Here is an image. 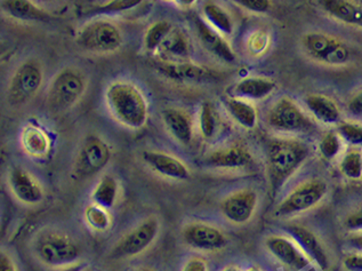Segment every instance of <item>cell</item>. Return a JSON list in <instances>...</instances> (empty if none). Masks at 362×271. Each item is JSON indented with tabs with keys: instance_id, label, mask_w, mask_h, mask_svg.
I'll return each instance as SVG.
<instances>
[{
	"instance_id": "6da1fadb",
	"label": "cell",
	"mask_w": 362,
	"mask_h": 271,
	"mask_svg": "<svg viewBox=\"0 0 362 271\" xmlns=\"http://www.w3.org/2000/svg\"><path fill=\"white\" fill-rule=\"evenodd\" d=\"M310 155V146L294 137H274L267 142V174L274 192H279L288 183Z\"/></svg>"
},
{
	"instance_id": "7a4b0ae2",
	"label": "cell",
	"mask_w": 362,
	"mask_h": 271,
	"mask_svg": "<svg viewBox=\"0 0 362 271\" xmlns=\"http://www.w3.org/2000/svg\"><path fill=\"white\" fill-rule=\"evenodd\" d=\"M107 110L124 127L139 131L146 126L148 105L142 91L134 83L116 81L111 83L104 94Z\"/></svg>"
},
{
	"instance_id": "3957f363",
	"label": "cell",
	"mask_w": 362,
	"mask_h": 271,
	"mask_svg": "<svg viewBox=\"0 0 362 271\" xmlns=\"http://www.w3.org/2000/svg\"><path fill=\"white\" fill-rule=\"evenodd\" d=\"M300 47L312 62L320 66L343 68L354 61V52L350 44L322 31L304 33L300 39Z\"/></svg>"
},
{
	"instance_id": "277c9868",
	"label": "cell",
	"mask_w": 362,
	"mask_h": 271,
	"mask_svg": "<svg viewBox=\"0 0 362 271\" xmlns=\"http://www.w3.org/2000/svg\"><path fill=\"white\" fill-rule=\"evenodd\" d=\"M87 83L86 76L79 69L68 67L59 70L48 86V107L57 113L71 109L86 92Z\"/></svg>"
},
{
	"instance_id": "5b68a950",
	"label": "cell",
	"mask_w": 362,
	"mask_h": 271,
	"mask_svg": "<svg viewBox=\"0 0 362 271\" xmlns=\"http://www.w3.org/2000/svg\"><path fill=\"white\" fill-rule=\"evenodd\" d=\"M267 124L272 131L282 134H303L315 128L311 117L289 96H281L271 105Z\"/></svg>"
},
{
	"instance_id": "8992f818",
	"label": "cell",
	"mask_w": 362,
	"mask_h": 271,
	"mask_svg": "<svg viewBox=\"0 0 362 271\" xmlns=\"http://www.w3.org/2000/svg\"><path fill=\"white\" fill-rule=\"evenodd\" d=\"M74 42L88 53L110 54L122 47L124 36L116 23L105 18H96L83 24Z\"/></svg>"
},
{
	"instance_id": "52a82bcc",
	"label": "cell",
	"mask_w": 362,
	"mask_h": 271,
	"mask_svg": "<svg viewBox=\"0 0 362 271\" xmlns=\"http://www.w3.org/2000/svg\"><path fill=\"white\" fill-rule=\"evenodd\" d=\"M328 191L329 187L325 180H305L286 195L276 206V214L280 218H291L312 211L324 202Z\"/></svg>"
},
{
	"instance_id": "ba28073f",
	"label": "cell",
	"mask_w": 362,
	"mask_h": 271,
	"mask_svg": "<svg viewBox=\"0 0 362 271\" xmlns=\"http://www.w3.org/2000/svg\"><path fill=\"white\" fill-rule=\"evenodd\" d=\"M44 69L35 59L24 61L13 74L7 87V101L13 107L23 105L38 94L44 83Z\"/></svg>"
},
{
	"instance_id": "9c48e42d",
	"label": "cell",
	"mask_w": 362,
	"mask_h": 271,
	"mask_svg": "<svg viewBox=\"0 0 362 271\" xmlns=\"http://www.w3.org/2000/svg\"><path fill=\"white\" fill-rule=\"evenodd\" d=\"M35 253L42 265L52 268H63L77 263L81 248L69 236L49 233L38 239Z\"/></svg>"
},
{
	"instance_id": "30bf717a",
	"label": "cell",
	"mask_w": 362,
	"mask_h": 271,
	"mask_svg": "<svg viewBox=\"0 0 362 271\" xmlns=\"http://www.w3.org/2000/svg\"><path fill=\"white\" fill-rule=\"evenodd\" d=\"M160 233V222L150 217L117 241L110 252L112 259H131L144 253Z\"/></svg>"
},
{
	"instance_id": "8fae6325",
	"label": "cell",
	"mask_w": 362,
	"mask_h": 271,
	"mask_svg": "<svg viewBox=\"0 0 362 271\" xmlns=\"http://www.w3.org/2000/svg\"><path fill=\"white\" fill-rule=\"evenodd\" d=\"M111 149L105 141L98 135H87L78 150L74 163V174L78 179L85 180L100 173L109 164Z\"/></svg>"
},
{
	"instance_id": "7c38bea8",
	"label": "cell",
	"mask_w": 362,
	"mask_h": 271,
	"mask_svg": "<svg viewBox=\"0 0 362 271\" xmlns=\"http://www.w3.org/2000/svg\"><path fill=\"white\" fill-rule=\"evenodd\" d=\"M284 230L300 246L313 265L322 271L329 270L332 265L329 250L313 230L300 224H287Z\"/></svg>"
},
{
	"instance_id": "4fadbf2b",
	"label": "cell",
	"mask_w": 362,
	"mask_h": 271,
	"mask_svg": "<svg viewBox=\"0 0 362 271\" xmlns=\"http://www.w3.org/2000/svg\"><path fill=\"white\" fill-rule=\"evenodd\" d=\"M257 205L259 194L254 189H240L222 200L221 213L230 224L243 226L252 220Z\"/></svg>"
},
{
	"instance_id": "5bb4252c",
	"label": "cell",
	"mask_w": 362,
	"mask_h": 271,
	"mask_svg": "<svg viewBox=\"0 0 362 271\" xmlns=\"http://www.w3.org/2000/svg\"><path fill=\"white\" fill-rule=\"evenodd\" d=\"M182 238L189 248L200 252H218L228 245L226 233L220 228L202 222L187 224Z\"/></svg>"
},
{
	"instance_id": "9a60e30c",
	"label": "cell",
	"mask_w": 362,
	"mask_h": 271,
	"mask_svg": "<svg viewBox=\"0 0 362 271\" xmlns=\"http://www.w3.org/2000/svg\"><path fill=\"white\" fill-rule=\"evenodd\" d=\"M265 248L278 263L291 271H300L312 265L309 258L289 236H269L265 239Z\"/></svg>"
},
{
	"instance_id": "2e32d148",
	"label": "cell",
	"mask_w": 362,
	"mask_h": 271,
	"mask_svg": "<svg viewBox=\"0 0 362 271\" xmlns=\"http://www.w3.org/2000/svg\"><path fill=\"white\" fill-rule=\"evenodd\" d=\"M158 71L167 79L181 83H207L220 78L213 69L200 66L190 61L182 62H161Z\"/></svg>"
},
{
	"instance_id": "e0dca14e",
	"label": "cell",
	"mask_w": 362,
	"mask_h": 271,
	"mask_svg": "<svg viewBox=\"0 0 362 271\" xmlns=\"http://www.w3.org/2000/svg\"><path fill=\"white\" fill-rule=\"evenodd\" d=\"M254 163L252 152L241 144L222 146L218 149L208 152L204 158V165L222 171L245 170L252 166Z\"/></svg>"
},
{
	"instance_id": "ac0fdd59",
	"label": "cell",
	"mask_w": 362,
	"mask_h": 271,
	"mask_svg": "<svg viewBox=\"0 0 362 271\" xmlns=\"http://www.w3.org/2000/svg\"><path fill=\"white\" fill-rule=\"evenodd\" d=\"M194 28L200 44L208 53L229 64H233L237 61V55L226 37L211 28L204 18L199 16L196 18Z\"/></svg>"
},
{
	"instance_id": "d6986e66",
	"label": "cell",
	"mask_w": 362,
	"mask_h": 271,
	"mask_svg": "<svg viewBox=\"0 0 362 271\" xmlns=\"http://www.w3.org/2000/svg\"><path fill=\"white\" fill-rule=\"evenodd\" d=\"M9 189L24 205H37L44 200V190L38 180L22 167H14L8 175Z\"/></svg>"
},
{
	"instance_id": "ffe728a7",
	"label": "cell",
	"mask_w": 362,
	"mask_h": 271,
	"mask_svg": "<svg viewBox=\"0 0 362 271\" xmlns=\"http://www.w3.org/2000/svg\"><path fill=\"white\" fill-rule=\"evenodd\" d=\"M142 159L152 172L166 179L175 181H187L190 179L189 167L175 156L166 152L148 150L143 151Z\"/></svg>"
},
{
	"instance_id": "44dd1931",
	"label": "cell",
	"mask_w": 362,
	"mask_h": 271,
	"mask_svg": "<svg viewBox=\"0 0 362 271\" xmlns=\"http://www.w3.org/2000/svg\"><path fill=\"white\" fill-rule=\"evenodd\" d=\"M319 7L334 21L362 29V5L354 0H319Z\"/></svg>"
},
{
	"instance_id": "7402d4cb",
	"label": "cell",
	"mask_w": 362,
	"mask_h": 271,
	"mask_svg": "<svg viewBox=\"0 0 362 271\" xmlns=\"http://www.w3.org/2000/svg\"><path fill=\"white\" fill-rule=\"evenodd\" d=\"M167 131L178 144L189 146L194 134L192 116L181 108H167L161 113Z\"/></svg>"
},
{
	"instance_id": "603a6c76",
	"label": "cell",
	"mask_w": 362,
	"mask_h": 271,
	"mask_svg": "<svg viewBox=\"0 0 362 271\" xmlns=\"http://www.w3.org/2000/svg\"><path fill=\"white\" fill-rule=\"evenodd\" d=\"M304 103L312 118L324 125H337L341 122V111L333 98L324 94L311 93L304 98Z\"/></svg>"
},
{
	"instance_id": "cb8c5ba5",
	"label": "cell",
	"mask_w": 362,
	"mask_h": 271,
	"mask_svg": "<svg viewBox=\"0 0 362 271\" xmlns=\"http://www.w3.org/2000/svg\"><path fill=\"white\" fill-rule=\"evenodd\" d=\"M0 6L5 16L16 21L49 22L53 20V16L33 0H1Z\"/></svg>"
},
{
	"instance_id": "d4e9b609",
	"label": "cell",
	"mask_w": 362,
	"mask_h": 271,
	"mask_svg": "<svg viewBox=\"0 0 362 271\" xmlns=\"http://www.w3.org/2000/svg\"><path fill=\"white\" fill-rule=\"evenodd\" d=\"M276 81L264 77H246L232 87L231 96L248 101H262L276 91Z\"/></svg>"
},
{
	"instance_id": "484cf974",
	"label": "cell",
	"mask_w": 362,
	"mask_h": 271,
	"mask_svg": "<svg viewBox=\"0 0 362 271\" xmlns=\"http://www.w3.org/2000/svg\"><path fill=\"white\" fill-rule=\"evenodd\" d=\"M190 52V40L185 31L174 28L157 54L163 62H182L189 61Z\"/></svg>"
},
{
	"instance_id": "4316f807",
	"label": "cell",
	"mask_w": 362,
	"mask_h": 271,
	"mask_svg": "<svg viewBox=\"0 0 362 271\" xmlns=\"http://www.w3.org/2000/svg\"><path fill=\"white\" fill-rule=\"evenodd\" d=\"M21 144L24 151L33 158H45L51 151L52 142L47 133L33 124L24 126L22 129Z\"/></svg>"
},
{
	"instance_id": "83f0119b",
	"label": "cell",
	"mask_w": 362,
	"mask_h": 271,
	"mask_svg": "<svg viewBox=\"0 0 362 271\" xmlns=\"http://www.w3.org/2000/svg\"><path fill=\"white\" fill-rule=\"evenodd\" d=\"M224 108L232 120L240 127L250 131L257 126L259 113L252 102L230 96L224 100Z\"/></svg>"
},
{
	"instance_id": "f1b7e54d",
	"label": "cell",
	"mask_w": 362,
	"mask_h": 271,
	"mask_svg": "<svg viewBox=\"0 0 362 271\" xmlns=\"http://www.w3.org/2000/svg\"><path fill=\"white\" fill-rule=\"evenodd\" d=\"M202 18L215 30L222 33L223 36H231L235 31V21L231 14L220 4L208 0L202 9Z\"/></svg>"
},
{
	"instance_id": "f546056e",
	"label": "cell",
	"mask_w": 362,
	"mask_h": 271,
	"mask_svg": "<svg viewBox=\"0 0 362 271\" xmlns=\"http://www.w3.org/2000/svg\"><path fill=\"white\" fill-rule=\"evenodd\" d=\"M119 185L113 176H102L92 192L93 203L104 209H112L118 200Z\"/></svg>"
},
{
	"instance_id": "4dcf8cb0",
	"label": "cell",
	"mask_w": 362,
	"mask_h": 271,
	"mask_svg": "<svg viewBox=\"0 0 362 271\" xmlns=\"http://www.w3.org/2000/svg\"><path fill=\"white\" fill-rule=\"evenodd\" d=\"M174 25L170 21L161 20L155 22L148 28L143 39V45L148 53L157 54L160 50L163 42L168 38L172 31L174 30Z\"/></svg>"
},
{
	"instance_id": "1f68e13d",
	"label": "cell",
	"mask_w": 362,
	"mask_h": 271,
	"mask_svg": "<svg viewBox=\"0 0 362 271\" xmlns=\"http://www.w3.org/2000/svg\"><path fill=\"white\" fill-rule=\"evenodd\" d=\"M339 171L345 179L350 181L362 180V150L351 148L344 152L339 158Z\"/></svg>"
},
{
	"instance_id": "d6a6232c",
	"label": "cell",
	"mask_w": 362,
	"mask_h": 271,
	"mask_svg": "<svg viewBox=\"0 0 362 271\" xmlns=\"http://www.w3.org/2000/svg\"><path fill=\"white\" fill-rule=\"evenodd\" d=\"M220 127V120L214 105L211 102H204L198 115V128L200 134L206 140H211L216 137Z\"/></svg>"
},
{
	"instance_id": "836d02e7",
	"label": "cell",
	"mask_w": 362,
	"mask_h": 271,
	"mask_svg": "<svg viewBox=\"0 0 362 271\" xmlns=\"http://www.w3.org/2000/svg\"><path fill=\"white\" fill-rule=\"evenodd\" d=\"M85 221L96 233H107L112 226V217L107 209L98 204H90L85 209Z\"/></svg>"
},
{
	"instance_id": "e575fe53",
	"label": "cell",
	"mask_w": 362,
	"mask_h": 271,
	"mask_svg": "<svg viewBox=\"0 0 362 271\" xmlns=\"http://www.w3.org/2000/svg\"><path fill=\"white\" fill-rule=\"evenodd\" d=\"M343 146H344V141L341 140L339 133L336 131H329L320 137L318 142V151L325 161H332L341 156Z\"/></svg>"
},
{
	"instance_id": "d590c367",
	"label": "cell",
	"mask_w": 362,
	"mask_h": 271,
	"mask_svg": "<svg viewBox=\"0 0 362 271\" xmlns=\"http://www.w3.org/2000/svg\"><path fill=\"white\" fill-rule=\"evenodd\" d=\"M336 132L344 144L362 149V124L354 120H341L336 125Z\"/></svg>"
},
{
	"instance_id": "8d00e7d4",
	"label": "cell",
	"mask_w": 362,
	"mask_h": 271,
	"mask_svg": "<svg viewBox=\"0 0 362 271\" xmlns=\"http://www.w3.org/2000/svg\"><path fill=\"white\" fill-rule=\"evenodd\" d=\"M144 0H109L107 3L92 9L95 16H115L120 13L129 12L142 5Z\"/></svg>"
},
{
	"instance_id": "74e56055",
	"label": "cell",
	"mask_w": 362,
	"mask_h": 271,
	"mask_svg": "<svg viewBox=\"0 0 362 271\" xmlns=\"http://www.w3.org/2000/svg\"><path fill=\"white\" fill-rule=\"evenodd\" d=\"M270 33L265 30H256L247 39V50L254 57H261L270 47Z\"/></svg>"
},
{
	"instance_id": "f35d334b",
	"label": "cell",
	"mask_w": 362,
	"mask_h": 271,
	"mask_svg": "<svg viewBox=\"0 0 362 271\" xmlns=\"http://www.w3.org/2000/svg\"><path fill=\"white\" fill-rule=\"evenodd\" d=\"M237 5L255 14H265L272 7L271 0H233Z\"/></svg>"
},
{
	"instance_id": "ab89813d",
	"label": "cell",
	"mask_w": 362,
	"mask_h": 271,
	"mask_svg": "<svg viewBox=\"0 0 362 271\" xmlns=\"http://www.w3.org/2000/svg\"><path fill=\"white\" fill-rule=\"evenodd\" d=\"M343 226L349 233L362 231V206L346 214L343 220Z\"/></svg>"
},
{
	"instance_id": "60d3db41",
	"label": "cell",
	"mask_w": 362,
	"mask_h": 271,
	"mask_svg": "<svg viewBox=\"0 0 362 271\" xmlns=\"http://www.w3.org/2000/svg\"><path fill=\"white\" fill-rule=\"evenodd\" d=\"M341 265L345 271H362V253L354 252L348 254L344 256Z\"/></svg>"
},
{
	"instance_id": "b9f144b4",
	"label": "cell",
	"mask_w": 362,
	"mask_h": 271,
	"mask_svg": "<svg viewBox=\"0 0 362 271\" xmlns=\"http://www.w3.org/2000/svg\"><path fill=\"white\" fill-rule=\"evenodd\" d=\"M346 110L354 118H362V90L350 98L346 105Z\"/></svg>"
},
{
	"instance_id": "7bdbcfd3",
	"label": "cell",
	"mask_w": 362,
	"mask_h": 271,
	"mask_svg": "<svg viewBox=\"0 0 362 271\" xmlns=\"http://www.w3.org/2000/svg\"><path fill=\"white\" fill-rule=\"evenodd\" d=\"M181 271H208V265L202 258H191L185 263Z\"/></svg>"
},
{
	"instance_id": "ee69618b",
	"label": "cell",
	"mask_w": 362,
	"mask_h": 271,
	"mask_svg": "<svg viewBox=\"0 0 362 271\" xmlns=\"http://www.w3.org/2000/svg\"><path fill=\"white\" fill-rule=\"evenodd\" d=\"M346 244H348L349 248H350L351 250H354V252L362 253V231L350 233L348 238H346Z\"/></svg>"
},
{
	"instance_id": "f6af8a7d",
	"label": "cell",
	"mask_w": 362,
	"mask_h": 271,
	"mask_svg": "<svg viewBox=\"0 0 362 271\" xmlns=\"http://www.w3.org/2000/svg\"><path fill=\"white\" fill-rule=\"evenodd\" d=\"M0 271H18L12 258L5 252L0 255Z\"/></svg>"
},
{
	"instance_id": "bcb514c9",
	"label": "cell",
	"mask_w": 362,
	"mask_h": 271,
	"mask_svg": "<svg viewBox=\"0 0 362 271\" xmlns=\"http://www.w3.org/2000/svg\"><path fill=\"white\" fill-rule=\"evenodd\" d=\"M83 268H86L85 263H74V265H66L63 268H59L57 271H81Z\"/></svg>"
},
{
	"instance_id": "7dc6e473",
	"label": "cell",
	"mask_w": 362,
	"mask_h": 271,
	"mask_svg": "<svg viewBox=\"0 0 362 271\" xmlns=\"http://www.w3.org/2000/svg\"><path fill=\"white\" fill-rule=\"evenodd\" d=\"M198 0H175V3L177 4L178 6L183 7V8H187V7H192Z\"/></svg>"
},
{
	"instance_id": "c3c4849f",
	"label": "cell",
	"mask_w": 362,
	"mask_h": 271,
	"mask_svg": "<svg viewBox=\"0 0 362 271\" xmlns=\"http://www.w3.org/2000/svg\"><path fill=\"white\" fill-rule=\"evenodd\" d=\"M222 271H243L241 270L238 265H228V267H226V268L223 269Z\"/></svg>"
},
{
	"instance_id": "681fc988",
	"label": "cell",
	"mask_w": 362,
	"mask_h": 271,
	"mask_svg": "<svg viewBox=\"0 0 362 271\" xmlns=\"http://www.w3.org/2000/svg\"><path fill=\"white\" fill-rule=\"evenodd\" d=\"M245 271H264L262 270L261 268H259V267H250V268L246 269Z\"/></svg>"
},
{
	"instance_id": "f907efd6",
	"label": "cell",
	"mask_w": 362,
	"mask_h": 271,
	"mask_svg": "<svg viewBox=\"0 0 362 271\" xmlns=\"http://www.w3.org/2000/svg\"><path fill=\"white\" fill-rule=\"evenodd\" d=\"M134 271H155V270H153V269H150V268H139V269H136V270H134Z\"/></svg>"
},
{
	"instance_id": "816d5d0a",
	"label": "cell",
	"mask_w": 362,
	"mask_h": 271,
	"mask_svg": "<svg viewBox=\"0 0 362 271\" xmlns=\"http://www.w3.org/2000/svg\"><path fill=\"white\" fill-rule=\"evenodd\" d=\"M40 1H44V3H49V1H54V0H40Z\"/></svg>"
},
{
	"instance_id": "f5cc1de1",
	"label": "cell",
	"mask_w": 362,
	"mask_h": 271,
	"mask_svg": "<svg viewBox=\"0 0 362 271\" xmlns=\"http://www.w3.org/2000/svg\"><path fill=\"white\" fill-rule=\"evenodd\" d=\"M81 271H90V270H89V269H87V268H83V270H81Z\"/></svg>"
},
{
	"instance_id": "db71d44e",
	"label": "cell",
	"mask_w": 362,
	"mask_h": 271,
	"mask_svg": "<svg viewBox=\"0 0 362 271\" xmlns=\"http://www.w3.org/2000/svg\"><path fill=\"white\" fill-rule=\"evenodd\" d=\"M174 1H175V0H174Z\"/></svg>"
}]
</instances>
